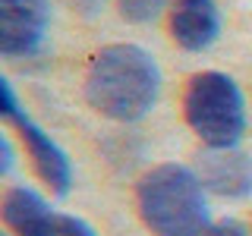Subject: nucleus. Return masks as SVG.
I'll return each instance as SVG.
<instances>
[{
  "label": "nucleus",
  "instance_id": "f257e3e1",
  "mask_svg": "<svg viewBox=\"0 0 252 236\" xmlns=\"http://www.w3.org/2000/svg\"><path fill=\"white\" fill-rule=\"evenodd\" d=\"M161 98V66L145 47L117 41L101 47L85 69V101L117 123H139Z\"/></svg>",
  "mask_w": 252,
  "mask_h": 236
},
{
  "label": "nucleus",
  "instance_id": "9d476101",
  "mask_svg": "<svg viewBox=\"0 0 252 236\" xmlns=\"http://www.w3.org/2000/svg\"><path fill=\"white\" fill-rule=\"evenodd\" d=\"M60 236H98L89 220L76 214H60Z\"/></svg>",
  "mask_w": 252,
  "mask_h": 236
},
{
  "label": "nucleus",
  "instance_id": "6e6552de",
  "mask_svg": "<svg viewBox=\"0 0 252 236\" xmlns=\"http://www.w3.org/2000/svg\"><path fill=\"white\" fill-rule=\"evenodd\" d=\"M220 35V10L215 0H173L170 38L189 54H202Z\"/></svg>",
  "mask_w": 252,
  "mask_h": 236
},
{
  "label": "nucleus",
  "instance_id": "ddd939ff",
  "mask_svg": "<svg viewBox=\"0 0 252 236\" xmlns=\"http://www.w3.org/2000/svg\"><path fill=\"white\" fill-rule=\"evenodd\" d=\"M73 3L79 6V13H85V16H94L104 6V0H73Z\"/></svg>",
  "mask_w": 252,
  "mask_h": 236
},
{
  "label": "nucleus",
  "instance_id": "423d86ee",
  "mask_svg": "<svg viewBox=\"0 0 252 236\" xmlns=\"http://www.w3.org/2000/svg\"><path fill=\"white\" fill-rule=\"evenodd\" d=\"M195 173L208 192L224 199H249L252 195V157L240 148H205L199 154Z\"/></svg>",
  "mask_w": 252,
  "mask_h": 236
},
{
  "label": "nucleus",
  "instance_id": "20e7f679",
  "mask_svg": "<svg viewBox=\"0 0 252 236\" xmlns=\"http://www.w3.org/2000/svg\"><path fill=\"white\" fill-rule=\"evenodd\" d=\"M0 114L19 129V136H22V142H26V148H29V157H32V164H35L38 177H41L60 199L69 195V186H73V164H69L66 151L47 136L41 126L22 114L10 79H0Z\"/></svg>",
  "mask_w": 252,
  "mask_h": 236
},
{
  "label": "nucleus",
  "instance_id": "0eeeda50",
  "mask_svg": "<svg viewBox=\"0 0 252 236\" xmlns=\"http://www.w3.org/2000/svg\"><path fill=\"white\" fill-rule=\"evenodd\" d=\"M0 214L16 236H60V211H54L32 186L6 189Z\"/></svg>",
  "mask_w": 252,
  "mask_h": 236
},
{
  "label": "nucleus",
  "instance_id": "f8f14e48",
  "mask_svg": "<svg viewBox=\"0 0 252 236\" xmlns=\"http://www.w3.org/2000/svg\"><path fill=\"white\" fill-rule=\"evenodd\" d=\"M10 170H13V145L6 136H0V173L6 177Z\"/></svg>",
  "mask_w": 252,
  "mask_h": 236
},
{
  "label": "nucleus",
  "instance_id": "7ed1b4c3",
  "mask_svg": "<svg viewBox=\"0 0 252 236\" xmlns=\"http://www.w3.org/2000/svg\"><path fill=\"white\" fill-rule=\"evenodd\" d=\"M183 117L205 148H236L246 132V98L233 76L205 69L186 85Z\"/></svg>",
  "mask_w": 252,
  "mask_h": 236
},
{
  "label": "nucleus",
  "instance_id": "39448f33",
  "mask_svg": "<svg viewBox=\"0 0 252 236\" xmlns=\"http://www.w3.org/2000/svg\"><path fill=\"white\" fill-rule=\"evenodd\" d=\"M51 26V0H0V54L26 60L41 51Z\"/></svg>",
  "mask_w": 252,
  "mask_h": 236
},
{
  "label": "nucleus",
  "instance_id": "1a4fd4ad",
  "mask_svg": "<svg viewBox=\"0 0 252 236\" xmlns=\"http://www.w3.org/2000/svg\"><path fill=\"white\" fill-rule=\"evenodd\" d=\"M164 3L167 0H117V10L132 26H148V22H155L161 16Z\"/></svg>",
  "mask_w": 252,
  "mask_h": 236
},
{
  "label": "nucleus",
  "instance_id": "f03ea898",
  "mask_svg": "<svg viewBox=\"0 0 252 236\" xmlns=\"http://www.w3.org/2000/svg\"><path fill=\"white\" fill-rule=\"evenodd\" d=\"M208 189L186 164H158L139 179L136 202L155 236H205L211 227Z\"/></svg>",
  "mask_w": 252,
  "mask_h": 236
},
{
  "label": "nucleus",
  "instance_id": "9b49d317",
  "mask_svg": "<svg viewBox=\"0 0 252 236\" xmlns=\"http://www.w3.org/2000/svg\"><path fill=\"white\" fill-rule=\"evenodd\" d=\"M205 236H252L246 230V224H240L236 217H224V220H215V224L205 230Z\"/></svg>",
  "mask_w": 252,
  "mask_h": 236
}]
</instances>
